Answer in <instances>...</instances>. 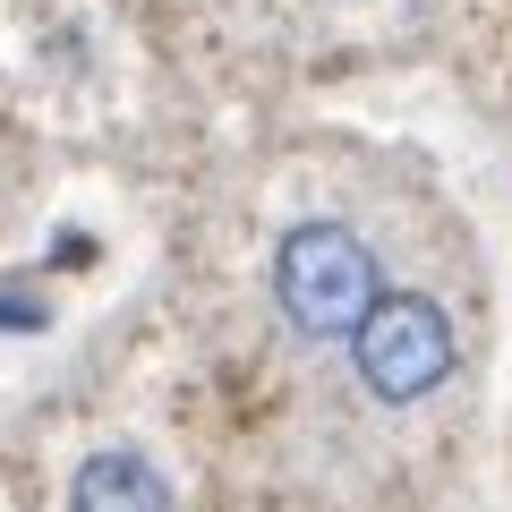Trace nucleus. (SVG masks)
<instances>
[{
    "mask_svg": "<svg viewBox=\"0 0 512 512\" xmlns=\"http://www.w3.org/2000/svg\"><path fill=\"white\" fill-rule=\"evenodd\" d=\"M274 316L299 333V342H350L367 325V308L384 299V274H376V248H367L350 222H291L274 239Z\"/></svg>",
    "mask_w": 512,
    "mask_h": 512,
    "instance_id": "nucleus-1",
    "label": "nucleus"
},
{
    "mask_svg": "<svg viewBox=\"0 0 512 512\" xmlns=\"http://www.w3.org/2000/svg\"><path fill=\"white\" fill-rule=\"evenodd\" d=\"M350 367H359V393L376 410H419L461 367V333H453V316H444V299L384 291L376 308H367V325L350 333Z\"/></svg>",
    "mask_w": 512,
    "mask_h": 512,
    "instance_id": "nucleus-2",
    "label": "nucleus"
},
{
    "mask_svg": "<svg viewBox=\"0 0 512 512\" xmlns=\"http://www.w3.org/2000/svg\"><path fill=\"white\" fill-rule=\"evenodd\" d=\"M69 512H180V495H171V478L137 444H103V453L77 461Z\"/></svg>",
    "mask_w": 512,
    "mask_h": 512,
    "instance_id": "nucleus-3",
    "label": "nucleus"
},
{
    "mask_svg": "<svg viewBox=\"0 0 512 512\" xmlns=\"http://www.w3.org/2000/svg\"><path fill=\"white\" fill-rule=\"evenodd\" d=\"M0 325L35 333V325H43V308H35V299H26V291H0Z\"/></svg>",
    "mask_w": 512,
    "mask_h": 512,
    "instance_id": "nucleus-4",
    "label": "nucleus"
}]
</instances>
